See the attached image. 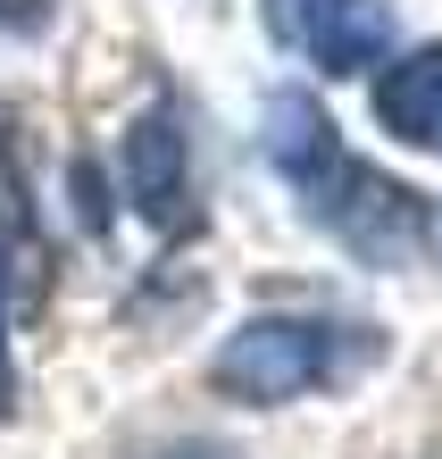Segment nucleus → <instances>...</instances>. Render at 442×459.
<instances>
[{"label": "nucleus", "instance_id": "nucleus-1", "mask_svg": "<svg viewBox=\"0 0 442 459\" xmlns=\"http://www.w3.org/2000/svg\"><path fill=\"white\" fill-rule=\"evenodd\" d=\"M267 159L284 168L292 193L309 201V218L334 234L342 251H359L368 267H401V259L426 251V234H434L426 193H409V184H393L384 168L351 159L334 143V117H325L309 92H275L267 100Z\"/></svg>", "mask_w": 442, "mask_h": 459}, {"label": "nucleus", "instance_id": "nucleus-7", "mask_svg": "<svg viewBox=\"0 0 442 459\" xmlns=\"http://www.w3.org/2000/svg\"><path fill=\"white\" fill-rule=\"evenodd\" d=\"M159 459H234V451H217V443H176V451H159Z\"/></svg>", "mask_w": 442, "mask_h": 459}, {"label": "nucleus", "instance_id": "nucleus-4", "mask_svg": "<svg viewBox=\"0 0 442 459\" xmlns=\"http://www.w3.org/2000/svg\"><path fill=\"white\" fill-rule=\"evenodd\" d=\"M126 184L143 201L151 226L184 234L192 226V184H184V134H176V109H151L143 126L126 134Z\"/></svg>", "mask_w": 442, "mask_h": 459}, {"label": "nucleus", "instance_id": "nucleus-2", "mask_svg": "<svg viewBox=\"0 0 442 459\" xmlns=\"http://www.w3.org/2000/svg\"><path fill=\"white\" fill-rule=\"evenodd\" d=\"M384 359L376 326H334V317H242L226 334V351L209 359V385L226 401H251V410H275V401L351 385L359 368Z\"/></svg>", "mask_w": 442, "mask_h": 459}, {"label": "nucleus", "instance_id": "nucleus-6", "mask_svg": "<svg viewBox=\"0 0 442 459\" xmlns=\"http://www.w3.org/2000/svg\"><path fill=\"white\" fill-rule=\"evenodd\" d=\"M50 0H0V25H42Z\"/></svg>", "mask_w": 442, "mask_h": 459}, {"label": "nucleus", "instance_id": "nucleus-8", "mask_svg": "<svg viewBox=\"0 0 442 459\" xmlns=\"http://www.w3.org/2000/svg\"><path fill=\"white\" fill-rule=\"evenodd\" d=\"M0 410H17V376H9V359H0Z\"/></svg>", "mask_w": 442, "mask_h": 459}, {"label": "nucleus", "instance_id": "nucleus-5", "mask_svg": "<svg viewBox=\"0 0 442 459\" xmlns=\"http://www.w3.org/2000/svg\"><path fill=\"white\" fill-rule=\"evenodd\" d=\"M376 117L393 143H442V42H418L393 67H376Z\"/></svg>", "mask_w": 442, "mask_h": 459}, {"label": "nucleus", "instance_id": "nucleus-3", "mask_svg": "<svg viewBox=\"0 0 442 459\" xmlns=\"http://www.w3.org/2000/svg\"><path fill=\"white\" fill-rule=\"evenodd\" d=\"M267 34L309 50L325 75H351L384 59L393 17H384V0H267Z\"/></svg>", "mask_w": 442, "mask_h": 459}]
</instances>
